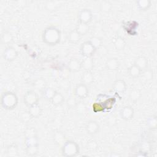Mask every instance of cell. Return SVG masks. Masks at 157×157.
<instances>
[{"instance_id": "44dd1931", "label": "cell", "mask_w": 157, "mask_h": 157, "mask_svg": "<svg viewBox=\"0 0 157 157\" xmlns=\"http://www.w3.org/2000/svg\"><path fill=\"white\" fill-rule=\"evenodd\" d=\"M75 30L80 34L81 36H84L88 33L90 30V26L87 23L79 22L76 26Z\"/></svg>"}, {"instance_id": "83f0119b", "label": "cell", "mask_w": 157, "mask_h": 157, "mask_svg": "<svg viewBox=\"0 0 157 157\" xmlns=\"http://www.w3.org/2000/svg\"><path fill=\"white\" fill-rule=\"evenodd\" d=\"M115 48L118 50H122L126 46V42L121 37H117L114 42Z\"/></svg>"}, {"instance_id": "ba28073f", "label": "cell", "mask_w": 157, "mask_h": 157, "mask_svg": "<svg viewBox=\"0 0 157 157\" xmlns=\"http://www.w3.org/2000/svg\"><path fill=\"white\" fill-rule=\"evenodd\" d=\"M2 56L5 60L12 61L18 56V52L13 47H8L4 50Z\"/></svg>"}, {"instance_id": "2e32d148", "label": "cell", "mask_w": 157, "mask_h": 157, "mask_svg": "<svg viewBox=\"0 0 157 157\" xmlns=\"http://www.w3.org/2000/svg\"><path fill=\"white\" fill-rule=\"evenodd\" d=\"M28 112L31 114V117L34 118H38L42 113V109L38 103L33 104L29 107Z\"/></svg>"}, {"instance_id": "603a6c76", "label": "cell", "mask_w": 157, "mask_h": 157, "mask_svg": "<svg viewBox=\"0 0 157 157\" xmlns=\"http://www.w3.org/2000/svg\"><path fill=\"white\" fill-rule=\"evenodd\" d=\"M64 98L63 95L61 93H59L57 91L54 95V96L50 100L51 103L53 105H56V106L61 105L64 102Z\"/></svg>"}, {"instance_id": "ffe728a7", "label": "cell", "mask_w": 157, "mask_h": 157, "mask_svg": "<svg viewBox=\"0 0 157 157\" xmlns=\"http://www.w3.org/2000/svg\"><path fill=\"white\" fill-rule=\"evenodd\" d=\"M53 140L57 145H63V144L66 142L65 141V135L63 133V132L57 131L55 132L53 136Z\"/></svg>"}, {"instance_id": "7c38bea8", "label": "cell", "mask_w": 157, "mask_h": 157, "mask_svg": "<svg viewBox=\"0 0 157 157\" xmlns=\"http://www.w3.org/2000/svg\"><path fill=\"white\" fill-rule=\"evenodd\" d=\"M94 66V60L91 57H85L81 61V69L85 71H91Z\"/></svg>"}, {"instance_id": "7a4b0ae2", "label": "cell", "mask_w": 157, "mask_h": 157, "mask_svg": "<svg viewBox=\"0 0 157 157\" xmlns=\"http://www.w3.org/2000/svg\"><path fill=\"white\" fill-rule=\"evenodd\" d=\"M18 97L15 93L6 91L2 94L1 104L2 107L6 110H13L18 104Z\"/></svg>"}, {"instance_id": "9a60e30c", "label": "cell", "mask_w": 157, "mask_h": 157, "mask_svg": "<svg viewBox=\"0 0 157 157\" xmlns=\"http://www.w3.org/2000/svg\"><path fill=\"white\" fill-rule=\"evenodd\" d=\"M67 68L71 72H78L81 69V62L76 58H72L68 62Z\"/></svg>"}, {"instance_id": "d6986e66", "label": "cell", "mask_w": 157, "mask_h": 157, "mask_svg": "<svg viewBox=\"0 0 157 157\" xmlns=\"http://www.w3.org/2000/svg\"><path fill=\"white\" fill-rule=\"evenodd\" d=\"M6 155L8 157H16L18 156V148L15 144L9 145L6 150Z\"/></svg>"}, {"instance_id": "6da1fadb", "label": "cell", "mask_w": 157, "mask_h": 157, "mask_svg": "<svg viewBox=\"0 0 157 157\" xmlns=\"http://www.w3.org/2000/svg\"><path fill=\"white\" fill-rule=\"evenodd\" d=\"M61 38L60 31L55 26L46 28L42 33L43 42L48 45L53 46L59 43Z\"/></svg>"}, {"instance_id": "8992f818", "label": "cell", "mask_w": 157, "mask_h": 157, "mask_svg": "<svg viewBox=\"0 0 157 157\" xmlns=\"http://www.w3.org/2000/svg\"><path fill=\"white\" fill-rule=\"evenodd\" d=\"M78 18L79 22L88 24L93 18L92 12L88 9H83L79 12Z\"/></svg>"}, {"instance_id": "8d00e7d4", "label": "cell", "mask_w": 157, "mask_h": 157, "mask_svg": "<svg viewBox=\"0 0 157 157\" xmlns=\"http://www.w3.org/2000/svg\"><path fill=\"white\" fill-rule=\"evenodd\" d=\"M76 110L79 113H84L86 110V104L80 101L77 102V104L75 107Z\"/></svg>"}, {"instance_id": "5b68a950", "label": "cell", "mask_w": 157, "mask_h": 157, "mask_svg": "<svg viewBox=\"0 0 157 157\" xmlns=\"http://www.w3.org/2000/svg\"><path fill=\"white\" fill-rule=\"evenodd\" d=\"M38 101L39 96L36 92L33 90L28 91L23 97V102L28 107L38 103Z\"/></svg>"}, {"instance_id": "4dcf8cb0", "label": "cell", "mask_w": 157, "mask_h": 157, "mask_svg": "<svg viewBox=\"0 0 157 157\" xmlns=\"http://www.w3.org/2000/svg\"><path fill=\"white\" fill-rule=\"evenodd\" d=\"M147 126L151 129H155L157 127V118L156 116H152L147 120Z\"/></svg>"}, {"instance_id": "4316f807", "label": "cell", "mask_w": 157, "mask_h": 157, "mask_svg": "<svg viewBox=\"0 0 157 157\" xmlns=\"http://www.w3.org/2000/svg\"><path fill=\"white\" fill-rule=\"evenodd\" d=\"M46 82L42 78L36 79L33 83V86L39 90H44L46 88Z\"/></svg>"}, {"instance_id": "e0dca14e", "label": "cell", "mask_w": 157, "mask_h": 157, "mask_svg": "<svg viewBox=\"0 0 157 157\" xmlns=\"http://www.w3.org/2000/svg\"><path fill=\"white\" fill-rule=\"evenodd\" d=\"M82 83L86 85L91 84L94 81V75L91 71H85L81 77Z\"/></svg>"}, {"instance_id": "9c48e42d", "label": "cell", "mask_w": 157, "mask_h": 157, "mask_svg": "<svg viewBox=\"0 0 157 157\" xmlns=\"http://www.w3.org/2000/svg\"><path fill=\"white\" fill-rule=\"evenodd\" d=\"M120 114L123 120H130L134 117V109L130 106H124L120 110Z\"/></svg>"}, {"instance_id": "484cf974", "label": "cell", "mask_w": 157, "mask_h": 157, "mask_svg": "<svg viewBox=\"0 0 157 157\" xmlns=\"http://www.w3.org/2000/svg\"><path fill=\"white\" fill-rule=\"evenodd\" d=\"M56 93V91L51 87H47L45 88L42 91V94L44 98L47 100H51L52 98L54 96L55 93Z\"/></svg>"}, {"instance_id": "5bb4252c", "label": "cell", "mask_w": 157, "mask_h": 157, "mask_svg": "<svg viewBox=\"0 0 157 157\" xmlns=\"http://www.w3.org/2000/svg\"><path fill=\"white\" fill-rule=\"evenodd\" d=\"M113 88L117 93H124L126 90V82L122 79H118L113 82Z\"/></svg>"}, {"instance_id": "f1b7e54d", "label": "cell", "mask_w": 157, "mask_h": 157, "mask_svg": "<svg viewBox=\"0 0 157 157\" xmlns=\"http://www.w3.org/2000/svg\"><path fill=\"white\" fill-rule=\"evenodd\" d=\"M112 7V3L109 1H103L100 4V10L105 13L110 12Z\"/></svg>"}, {"instance_id": "30bf717a", "label": "cell", "mask_w": 157, "mask_h": 157, "mask_svg": "<svg viewBox=\"0 0 157 157\" xmlns=\"http://www.w3.org/2000/svg\"><path fill=\"white\" fill-rule=\"evenodd\" d=\"M99 129V124L94 120L89 121L86 125V132L91 135H94L98 133Z\"/></svg>"}, {"instance_id": "74e56055", "label": "cell", "mask_w": 157, "mask_h": 157, "mask_svg": "<svg viewBox=\"0 0 157 157\" xmlns=\"http://www.w3.org/2000/svg\"><path fill=\"white\" fill-rule=\"evenodd\" d=\"M143 80H144L145 81H149L153 77V74L151 71L150 70H144L143 71V72H141V74Z\"/></svg>"}, {"instance_id": "1f68e13d", "label": "cell", "mask_w": 157, "mask_h": 157, "mask_svg": "<svg viewBox=\"0 0 157 157\" xmlns=\"http://www.w3.org/2000/svg\"><path fill=\"white\" fill-rule=\"evenodd\" d=\"M89 41L91 43V44L95 47V48L96 50L101 46L102 43L101 39L98 37H96V36L91 37L90 39L89 40Z\"/></svg>"}, {"instance_id": "cb8c5ba5", "label": "cell", "mask_w": 157, "mask_h": 157, "mask_svg": "<svg viewBox=\"0 0 157 157\" xmlns=\"http://www.w3.org/2000/svg\"><path fill=\"white\" fill-rule=\"evenodd\" d=\"M137 8L141 11H145L151 6V1L150 0H139L136 1Z\"/></svg>"}, {"instance_id": "277c9868", "label": "cell", "mask_w": 157, "mask_h": 157, "mask_svg": "<svg viewBox=\"0 0 157 157\" xmlns=\"http://www.w3.org/2000/svg\"><path fill=\"white\" fill-rule=\"evenodd\" d=\"M80 49L82 55L85 57H91L96 50L89 40L83 42L80 45Z\"/></svg>"}, {"instance_id": "4fadbf2b", "label": "cell", "mask_w": 157, "mask_h": 157, "mask_svg": "<svg viewBox=\"0 0 157 157\" xmlns=\"http://www.w3.org/2000/svg\"><path fill=\"white\" fill-rule=\"evenodd\" d=\"M119 66L120 62L116 58H110L105 62V67L109 71H116Z\"/></svg>"}, {"instance_id": "3957f363", "label": "cell", "mask_w": 157, "mask_h": 157, "mask_svg": "<svg viewBox=\"0 0 157 157\" xmlns=\"http://www.w3.org/2000/svg\"><path fill=\"white\" fill-rule=\"evenodd\" d=\"M79 151L78 145L73 140L66 141L61 148L63 155L67 157L75 156L78 154Z\"/></svg>"}, {"instance_id": "d590c367", "label": "cell", "mask_w": 157, "mask_h": 157, "mask_svg": "<svg viewBox=\"0 0 157 157\" xmlns=\"http://www.w3.org/2000/svg\"><path fill=\"white\" fill-rule=\"evenodd\" d=\"M77 102H78V101L77 100V98H75L74 96H70L69 98H68V99L66 101L67 106L71 109L75 108V107L77 104Z\"/></svg>"}, {"instance_id": "52a82bcc", "label": "cell", "mask_w": 157, "mask_h": 157, "mask_svg": "<svg viewBox=\"0 0 157 157\" xmlns=\"http://www.w3.org/2000/svg\"><path fill=\"white\" fill-rule=\"evenodd\" d=\"M89 90L88 85L84 83H80L76 86L75 88V95L79 98L84 99L88 95Z\"/></svg>"}, {"instance_id": "f546056e", "label": "cell", "mask_w": 157, "mask_h": 157, "mask_svg": "<svg viewBox=\"0 0 157 157\" xmlns=\"http://www.w3.org/2000/svg\"><path fill=\"white\" fill-rule=\"evenodd\" d=\"M39 150L38 145H31L26 147V153L28 156H35L37 155Z\"/></svg>"}, {"instance_id": "836d02e7", "label": "cell", "mask_w": 157, "mask_h": 157, "mask_svg": "<svg viewBox=\"0 0 157 157\" xmlns=\"http://www.w3.org/2000/svg\"><path fill=\"white\" fill-rule=\"evenodd\" d=\"M24 135L25 138L31 137L33 136H37V131L34 127H29L24 132Z\"/></svg>"}, {"instance_id": "e575fe53", "label": "cell", "mask_w": 157, "mask_h": 157, "mask_svg": "<svg viewBox=\"0 0 157 157\" xmlns=\"http://www.w3.org/2000/svg\"><path fill=\"white\" fill-rule=\"evenodd\" d=\"M33 118L29 112L28 111L23 112L20 115V119L23 123H28Z\"/></svg>"}, {"instance_id": "8fae6325", "label": "cell", "mask_w": 157, "mask_h": 157, "mask_svg": "<svg viewBox=\"0 0 157 157\" xmlns=\"http://www.w3.org/2000/svg\"><path fill=\"white\" fill-rule=\"evenodd\" d=\"M134 64L138 67L142 72L143 71L147 69L148 64V61L146 57L144 56H140L135 59Z\"/></svg>"}, {"instance_id": "d4e9b609", "label": "cell", "mask_w": 157, "mask_h": 157, "mask_svg": "<svg viewBox=\"0 0 157 157\" xmlns=\"http://www.w3.org/2000/svg\"><path fill=\"white\" fill-rule=\"evenodd\" d=\"M1 41L3 44H10L13 41V36L12 34L8 31L4 32L1 36Z\"/></svg>"}, {"instance_id": "d6a6232c", "label": "cell", "mask_w": 157, "mask_h": 157, "mask_svg": "<svg viewBox=\"0 0 157 157\" xmlns=\"http://www.w3.org/2000/svg\"><path fill=\"white\" fill-rule=\"evenodd\" d=\"M25 145L31 146V145H38V138L37 136H33L31 137L25 138Z\"/></svg>"}, {"instance_id": "7402d4cb", "label": "cell", "mask_w": 157, "mask_h": 157, "mask_svg": "<svg viewBox=\"0 0 157 157\" xmlns=\"http://www.w3.org/2000/svg\"><path fill=\"white\" fill-rule=\"evenodd\" d=\"M142 71L135 64H132L128 68V74L132 78H137L141 74Z\"/></svg>"}, {"instance_id": "ac0fdd59", "label": "cell", "mask_w": 157, "mask_h": 157, "mask_svg": "<svg viewBox=\"0 0 157 157\" xmlns=\"http://www.w3.org/2000/svg\"><path fill=\"white\" fill-rule=\"evenodd\" d=\"M81 36L75 29L71 31L67 35V40L71 44L77 43L78 42H79Z\"/></svg>"}]
</instances>
